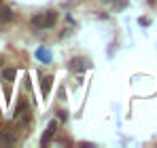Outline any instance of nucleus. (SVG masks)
Masks as SVG:
<instances>
[{
    "mask_svg": "<svg viewBox=\"0 0 157 148\" xmlns=\"http://www.w3.org/2000/svg\"><path fill=\"white\" fill-rule=\"evenodd\" d=\"M57 21V13L55 11H45V13H38L36 17H32V28H36V30H49L53 28V24Z\"/></svg>",
    "mask_w": 157,
    "mask_h": 148,
    "instance_id": "nucleus-1",
    "label": "nucleus"
},
{
    "mask_svg": "<svg viewBox=\"0 0 157 148\" xmlns=\"http://www.w3.org/2000/svg\"><path fill=\"white\" fill-rule=\"evenodd\" d=\"M87 68H89V61L83 59V57H75V59L70 61V70H72V72H85Z\"/></svg>",
    "mask_w": 157,
    "mask_h": 148,
    "instance_id": "nucleus-2",
    "label": "nucleus"
},
{
    "mask_svg": "<svg viewBox=\"0 0 157 148\" xmlns=\"http://www.w3.org/2000/svg\"><path fill=\"white\" fill-rule=\"evenodd\" d=\"M15 19V13L6 6V4H0V21L2 24H9V21H13Z\"/></svg>",
    "mask_w": 157,
    "mask_h": 148,
    "instance_id": "nucleus-3",
    "label": "nucleus"
},
{
    "mask_svg": "<svg viewBox=\"0 0 157 148\" xmlns=\"http://www.w3.org/2000/svg\"><path fill=\"white\" fill-rule=\"evenodd\" d=\"M55 131H57V123H49V125H47L45 135H43V140H40V144H43V146H47V144H49V140L55 135Z\"/></svg>",
    "mask_w": 157,
    "mask_h": 148,
    "instance_id": "nucleus-4",
    "label": "nucleus"
},
{
    "mask_svg": "<svg viewBox=\"0 0 157 148\" xmlns=\"http://www.w3.org/2000/svg\"><path fill=\"white\" fill-rule=\"evenodd\" d=\"M0 76H2L6 83H11V80H15V76H17V70H15V68H4V70L0 72Z\"/></svg>",
    "mask_w": 157,
    "mask_h": 148,
    "instance_id": "nucleus-5",
    "label": "nucleus"
},
{
    "mask_svg": "<svg viewBox=\"0 0 157 148\" xmlns=\"http://www.w3.org/2000/svg\"><path fill=\"white\" fill-rule=\"evenodd\" d=\"M51 83H53V78H51V76H45V78H43V95H45V98L49 95V89H51Z\"/></svg>",
    "mask_w": 157,
    "mask_h": 148,
    "instance_id": "nucleus-6",
    "label": "nucleus"
},
{
    "mask_svg": "<svg viewBox=\"0 0 157 148\" xmlns=\"http://www.w3.org/2000/svg\"><path fill=\"white\" fill-rule=\"evenodd\" d=\"M36 57H38V59H43V61H45V64H47V61H49V59H51V55H49V53H47V51H45V49L36 51Z\"/></svg>",
    "mask_w": 157,
    "mask_h": 148,
    "instance_id": "nucleus-7",
    "label": "nucleus"
},
{
    "mask_svg": "<svg viewBox=\"0 0 157 148\" xmlns=\"http://www.w3.org/2000/svg\"><path fill=\"white\" fill-rule=\"evenodd\" d=\"M11 142H13L11 138H6V135H2V133H0V144H11Z\"/></svg>",
    "mask_w": 157,
    "mask_h": 148,
    "instance_id": "nucleus-8",
    "label": "nucleus"
}]
</instances>
